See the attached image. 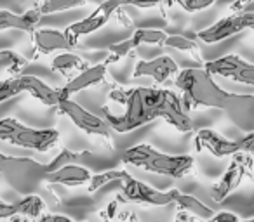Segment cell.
<instances>
[{
  "label": "cell",
  "instance_id": "6da1fadb",
  "mask_svg": "<svg viewBox=\"0 0 254 222\" xmlns=\"http://www.w3.org/2000/svg\"><path fill=\"white\" fill-rule=\"evenodd\" d=\"M122 106V115L110 113L106 106L103 108V115H105V120L108 122L110 129L120 132V134L143 127L157 118L166 120L178 132L193 131V122L188 115V109L185 108L183 99L167 89H131V90H127V97Z\"/></svg>",
  "mask_w": 254,
  "mask_h": 222
},
{
  "label": "cell",
  "instance_id": "7a4b0ae2",
  "mask_svg": "<svg viewBox=\"0 0 254 222\" xmlns=\"http://www.w3.org/2000/svg\"><path fill=\"white\" fill-rule=\"evenodd\" d=\"M174 85L181 90L185 108L190 111L198 106L228 111L237 94L226 92L214 82L212 75L202 68H187L176 75Z\"/></svg>",
  "mask_w": 254,
  "mask_h": 222
},
{
  "label": "cell",
  "instance_id": "3957f363",
  "mask_svg": "<svg viewBox=\"0 0 254 222\" xmlns=\"http://www.w3.org/2000/svg\"><path fill=\"white\" fill-rule=\"evenodd\" d=\"M122 162L159 176L181 179L193 172L195 160L190 155H167L150 144H138L124 151Z\"/></svg>",
  "mask_w": 254,
  "mask_h": 222
},
{
  "label": "cell",
  "instance_id": "277c9868",
  "mask_svg": "<svg viewBox=\"0 0 254 222\" xmlns=\"http://www.w3.org/2000/svg\"><path fill=\"white\" fill-rule=\"evenodd\" d=\"M0 141L18 148L46 153L60 142V132L53 129H33L21 124L16 118L0 120Z\"/></svg>",
  "mask_w": 254,
  "mask_h": 222
},
{
  "label": "cell",
  "instance_id": "5b68a950",
  "mask_svg": "<svg viewBox=\"0 0 254 222\" xmlns=\"http://www.w3.org/2000/svg\"><path fill=\"white\" fill-rule=\"evenodd\" d=\"M0 176H4L7 184H11L18 193L32 194L33 187L46 180V165L30 158H18L0 153Z\"/></svg>",
  "mask_w": 254,
  "mask_h": 222
},
{
  "label": "cell",
  "instance_id": "8992f818",
  "mask_svg": "<svg viewBox=\"0 0 254 222\" xmlns=\"http://www.w3.org/2000/svg\"><path fill=\"white\" fill-rule=\"evenodd\" d=\"M58 111L64 117H68L77 129H80L82 132H85L87 135H96L101 137L106 144L112 148V137H110V125L105 118H99L96 115H92L91 111H87L85 108H82L78 102L71 101V99H61L60 104L56 106Z\"/></svg>",
  "mask_w": 254,
  "mask_h": 222
},
{
  "label": "cell",
  "instance_id": "52a82bcc",
  "mask_svg": "<svg viewBox=\"0 0 254 222\" xmlns=\"http://www.w3.org/2000/svg\"><path fill=\"white\" fill-rule=\"evenodd\" d=\"M253 177L254 179V160L251 155L246 153H237L233 160L230 162L226 172L221 176V179L212 186L211 196L216 203L225 201L244 180V177Z\"/></svg>",
  "mask_w": 254,
  "mask_h": 222
},
{
  "label": "cell",
  "instance_id": "ba28073f",
  "mask_svg": "<svg viewBox=\"0 0 254 222\" xmlns=\"http://www.w3.org/2000/svg\"><path fill=\"white\" fill-rule=\"evenodd\" d=\"M204 70L209 71L212 77H223L254 87V64L237 54H226L214 61H205Z\"/></svg>",
  "mask_w": 254,
  "mask_h": 222
},
{
  "label": "cell",
  "instance_id": "9c48e42d",
  "mask_svg": "<svg viewBox=\"0 0 254 222\" xmlns=\"http://www.w3.org/2000/svg\"><path fill=\"white\" fill-rule=\"evenodd\" d=\"M119 201L124 203H138V205H152V207H166L174 203L173 189L164 193L157 191L152 186L136 180L132 176H129L122 182V194H119Z\"/></svg>",
  "mask_w": 254,
  "mask_h": 222
},
{
  "label": "cell",
  "instance_id": "30bf717a",
  "mask_svg": "<svg viewBox=\"0 0 254 222\" xmlns=\"http://www.w3.org/2000/svg\"><path fill=\"white\" fill-rule=\"evenodd\" d=\"M166 32L162 30H152V28H138L129 39L120 40L117 44H112L106 50V57L103 64H115L122 61L129 52L138 49L139 45H164L166 44Z\"/></svg>",
  "mask_w": 254,
  "mask_h": 222
},
{
  "label": "cell",
  "instance_id": "8fae6325",
  "mask_svg": "<svg viewBox=\"0 0 254 222\" xmlns=\"http://www.w3.org/2000/svg\"><path fill=\"white\" fill-rule=\"evenodd\" d=\"M195 149L197 151H207L216 158H226V156H235L240 153V142L232 139L223 137L216 131L211 129H200L195 134Z\"/></svg>",
  "mask_w": 254,
  "mask_h": 222
},
{
  "label": "cell",
  "instance_id": "7c38bea8",
  "mask_svg": "<svg viewBox=\"0 0 254 222\" xmlns=\"http://www.w3.org/2000/svg\"><path fill=\"white\" fill-rule=\"evenodd\" d=\"M244 30H247L246 16H244V12H239V14L226 16V18L219 19L218 23L211 25L209 28L198 32L197 39L204 44H216L230 39V37L237 35V33L244 32Z\"/></svg>",
  "mask_w": 254,
  "mask_h": 222
},
{
  "label": "cell",
  "instance_id": "4fadbf2b",
  "mask_svg": "<svg viewBox=\"0 0 254 222\" xmlns=\"http://www.w3.org/2000/svg\"><path fill=\"white\" fill-rule=\"evenodd\" d=\"M178 73H180V68L176 61L171 59L169 56H159L152 61H138L132 71V78L150 77L157 84H166Z\"/></svg>",
  "mask_w": 254,
  "mask_h": 222
},
{
  "label": "cell",
  "instance_id": "5bb4252c",
  "mask_svg": "<svg viewBox=\"0 0 254 222\" xmlns=\"http://www.w3.org/2000/svg\"><path fill=\"white\" fill-rule=\"evenodd\" d=\"M33 40V49L37 54H51L56 50H63V52H70L77 44H73L64 32L53 28H37L32 33Z\"/></svg>",
  "mask_w": 254,
  "mask_h": 222
},
{
  "label": "cell",
  "instance_id": "9a60e30c",
  "mask_svg": "<svg viewBox=\"0 0 254 222\" xmlns=\"http://www.w3.org/2000/svg\"><path fill=\"white\" fill-rule=\"evenodd\" d=\"M106 68H108L106 64H94V66L85 68L84 71H80V73H77L75 77H71L70 80H68V84H64L63 87L60 89L61 97L70 99L71 95L77 94V92L103 84V80L106 78Z\"/></svg>",
  "mask_w": 254,
  "mask_h": 222
},
{
  "label": "cell",
  "instance_id": "2e32d148",
  "mask_svg": "<svg viewBox=\"0 0 254 222\" xmlns=\"http://www.w3.org/2000/svg\"><path fill=\"white\" fill-rule=\"evenodd\" d=\"M46 210V203L40 196L37 194H28L23 200L14 201V203H5V201L0 200V221H11L14 217H30L37 219L44 214Z\"/></svg>",
  "mask_w": 254,
  "mask_h": 222
},
{
  "label": "cell",
  "instance_id": "e0dca14e",
  "mask_svg": "<svg viewBox=\"0 0 254 222\" xmlns=\"http://www.w3.org/2000/svg\"><path fill=\"white\" fill-rule=\"evenodd\" d=\"M112 16H113V12H110L108 9L103 7V4H99L94 12H91L87 18L70 25L66 30H64V33H66L68 39H70L71 42L77 44V40L80 39V37L91 35V33L98 32L99 28H103V26L110 21Z\"/></svg>",
  "mask_w": 254,
  "mask_h": 222
},
{
  "label": "cell",
  "instance_id": "ac0fdd59",
  "mask_svg": "<svg viewBox=\"0 0 254 222\" xmlns=\"http://www.w3.org/2000/svg\"><path fill=\"white\" fill-rule=\"evenodd\" d=\"M92 174L85 169L84 165H66L63 169L56 170L53 174H47L46 176V182L49 186H68V187H77V186H84V184L91 182Z\"/></svg>",
  "mask_w": 254,
  "mask_h": 222
},
{
  "label": "cell",
  "instance_id": "d6986e66",
  "mask_svg": "<svg viewBox=\"0 0 254 222\" xmlns=\"http://www.w3.org/2000/svg\"><path fill=\"white\" fill-rule=\"evenodd\" d=\"M23 80H25V92L30 94L33 99H37L39 102L46 106H58L61 97L60 89H53L46 84L40 78L33 77V75H23Z\"/></svg>",
  "mask_w": 254,
  "mask_h": 222
},
{
  "label": "cell",
  "instance_id": "ffe728a7",
  "mask_svg": "<svg viewBox=\"0 0 254 222\" xmlns=\"http://www.w3.org/2000/svg\"><path fill=\"white\" fill-rule=\"evenodd\" d=\"M85 4H87V0H40V2H37L30 11H26V14L30 16V19L39 23L42 16L56 14V12H63V11H71V9L84 7Z\"/></svg>",
  "mask_w": 254,
  "mask_h": 222
},
{
  "label": "cell",
  "instance_id": "44dd1931",
  "mask_svg": "<svg viewBox=\"0 0 254 222\" xmlns=\"http://www.w3.org/2000/svg\"><path fill=\"white\" fill-rule=\"evenodd\" d=\"M173 193H174V203L180 205V208L183 212H187V214L193 215L197 219H202V221H209L211 217H214V210L209 208L205 203H202L193 194H185L178 189H173Z\"/></svg>",
  "mask_w": 254,
  "mask_h": 222
},
{
  "label": "cell",
  "instance_id": "7402d4cb",
  "mask_svg": "<svg viewBox=\"0 0 254 222\" xmlns=\"http://www.w3.org/2000/svg\"><path fill=\"white\" fill-rule=\"evenodd\" d=\"M51 68L70 80L71 75L77 73V71H78V73H80V71H84L85 68H89V64H87V61L82 59L78 54L63 52V54H60V56L54 57L53 63H51Z\"/></svg>",
  "mask_w": 254,
  "mask_h": 222
},
{
  "label": "cell",
  "instance_id": "603a6c76",
  "mask_svg": "<svg viewBox=\"0 0 254 222\" xmlns=\"http://www.w3.org/2000/svg\"><path fill=\"white\" fill-rule=\"evenodd\" d=\"M92 158L91 151H71V149L64 148L60 151V155L53 160V162L46 163V174H53L56 170L63 169L66 165H78V163H87Z\"/></svg>",
  "mask_w": 254,
  "mask_h": 222
},
{
  "label": "cell",
  "instance_id": "cb8c5ba5",
  "mask_svg": "<svg viewBox=\"0 0 254 222\" xmlns=\"http://www.w3.org/2000/svg\"><path fill=\"white\" fill-rule=\"evenodd\" d=\"M39 26V23H35L33 19H30V16L26 14H16L11 11H0V32L5 30H19V32H28L33 33Z\"/></svg>",
  "mask_w": 254,
  "mask_h": 222
},
{
  "label": "cell",
  "instance_id": "d4e9b609",
  "mask_svg": "<svg viewBox=\"0 0 254 222\" xmlns=\"http://www.w3.org/2000/svg\"><path fill=\"white\" fill-rule=\"evenodd\" d=\"M28 64V57L21 56L19 52L12 49H4L0 50V70L7 71L11 77H19L21 71Z\"/></svg>",
  "mask_w": 254,
  "mask_h": 222
},
{
  "label": "cell",
  "instance_id": "484cf974",
  "mask_svg": "<svg viewBox=\"0 0 254 222\" xmlns=\"http://www.w3.org/2000/svg\"><path fill=\"white\" fill-rule=\"evenodd\" d=\"M131 176V174L127 172V170H106V172H101V174H94V176L91 177V182H89L87 186V191L89 193H96L98 189H101L103 186H106V184L113 182V180H126L127 177Z\"/></svg>",
  "mask_w": 254,
  "mask_h": 222
},
{
  "label": "cell",
  "instance_id": "4316f807",
  "mask_svg": "<svg viewBox=\"0 0 254 222\" xmlns=\"http://www.w3.org/2000/svg\"><path fill=\"white\" fill-rule=\"evenodd\" d=\"M164 0H103L101 4L105 9H108L110 12H117L122 7H139V9H152L157 7V5L162 4Z\"/></svg>",
  "mask_w": 254,
  "mask_h": 222
},
{
  "label": "cell",
  "instance_id": "83f0119b",
  "mask_svg": "<svg viewBox=\"0 0 254 222\" xmlns=\"http://www.w3.org/2000/svg\"><path fill=\"white\" fill-rule=\"evenodd\" d=\"M166 47H171V49L181 50V52H190L191 56H195V59L200 61V50H198V44L191 39H187L183 35H167L166 39Z\"/></svg>",
  "mask_w": 254,
  "mask_h": 222
},
{
  "label": "cell",
  "instance_id": "f1b7e54d",
  "mask_svg": "<svg viewBox=\"0 0 254 222\" xmlns=\"http://www.w3.org/2000/svg\"><path fill=\"white\" fill-rule=\"evenodd\" d=\"M21 92H25V80L23 75L19 77H9L0 82V102L9 101L11 97H16Z\"/></svg>",
  "mask_w": 254,
  "mask_h": 222
},
{
  "label": "cell",
  "instance_id": "f546056e",
  "mask_svg": "<svg viewBox=\"0 0 254 222\" xmlns=\"http://www.w3.org/2000/svg\"><path fill=\"white\" fill-rule=\"evenodd\" d=\"M167 5H180L183 11L187 12H198L209 9L211 5H214L216 0H164Z\"/></svg>",
  "mask_w": 254,
  "mask_h": 222
},
{
  "label": "cell",
  "instance_id": "4dcf8cb0",
  "mask_svg": "<svg viewBox=\"0 0 254 222\" xmlns=\"http://www.w3.org/2000/svg\"><path fill=\"white\" fill-rule=\"evenodd\" d=\"M239 142H240V153L254 156V131L247 132L242 139H239Z\"/></svg>",
  "mask_w": 254,
  "mask_h": 222
},
{
  "label": "cell",
  "instance_id": "1f68e13d",
  "mask_svg": "<svg viewBox=\"0 0 254 222\" xmlns=\"http://www.w3.org/2000/svg\"><path fill=\"white\" fill-rule=\"evenodd\" d=\"M207 222H240V219L232 212H219V214H214V217H211Z\"/></svg>",
  "mask_w": 254,
  "mask_h": 222
},
{
  "label": "cell",
  "instance_id": "d6a6232c",
  "mask_svg": "<svg viewBox=\"0 0 254 222\" xmlns=\"http://www.w3.org/2000/svg\"><path fill=\"white\" fill-rule=\"evenodd\" d=\"M117 205H119V198H117V200H113L112 203L106 205V208L101 212V214H99V217H101L103 221L110 222L113 217H115V214H117Z\"/></svg>",
  "mask_w": 254,
  "mask_h": 222
},
{
  "label": "cell",
  "instance_id": "836d02e7",
  "mask_svg": "<svg viewBox=\"0 0 254 222\" xmlns=\"http://www.w3.org/2000/svg\"><path fill=\"white\" fill-rule=\"evenodd\" d=\"M39 222H73L70 217L66 215H54V214H42L40 215V221Z\"/></svg>",
  "mask_w": 254,
  "mask_h": 222
},
{
  "label": "cell",
  "instance_id": "e575fe53",
  "mask_svg": "<svg viewBox=\"0 0 254 222\" xmlns=\"http://www.w3.org/2000/svg\"><path fill=\"white\" fill-rule=\"evenodd\" d=\"M253 0H235L232 5H230V11L233 12V14H239V12H244L246 11V7L251 4Z\"/></svg>",
  "mask_w": 254,
  "mask_h": 222
},
{
  "label": "cell",
  "instance_id": "d590c367",
  "mask_svg": "<svg viewBox=\"0 0 254 222\" xmlns=\"http://www.w3.org/2000/svg\"><path fill=\"white\" fill-rule=\"evenodd\" d=\"M244 16H246L247 30H251V32H254V12H251V11H244Z\"/></svg>",
  "mask_w": 254,
  "mask_h": 222
},
{
  "label": "cell",
  "instance_id": "8d00e7d4",
  "mask_svg": "<svg viewBox=\"0 0 254 222\" xmlns=\"http://www.w3.org/2000/svg\"><path fill=\"white\" fill-rule=\"evenodd\" d=\"M174 222H193V215H190V214H187V212L181 210L180 214L176 215V221Z\"/></svg>",
  "mask_w": 254,
  "mask_h": 222
},
{
  "label": "cell",
  "instance_id": "74e56055",
  "mask_svg": "<svg viewBox=\"0 0 254 222\" xmlns=\"http://www.w3.org/2000/svg\"><path fill=\"white\" fill-rule=\"evenodd\" d=\"M19 217H23V215H19ZM12 222H28V221H21V219H18V217H14V219H11Z\"/></svg>",
  "mask_w": 254,
  "mask_h": 222
},
{
  "label": "cell",
  "instance_id": "f35d334b",
  "mask_svg": "<svg viewBox=\"0 0 254 222\" xmlns=\"http://www.w3.org/2000/svg\"><path fill=\"white\" fill-rule=\"evenodd\" d=\"M240 222H254V217H251V219H246V221H240Z\"/></svg>",
  "mask_w": 254,
  "mask_h": 222
}]
</instances>
